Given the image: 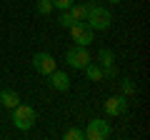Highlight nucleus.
I'll return each instance as SVG.
<instances>
[{"label": "nucleus", "instance_id": "1", "mask_svg": "<svg viewBox=\"0 0 150 140\" xmlns=\"http://www.w3.org/2000/svg\"><path fill=\"white\" fill-rule=\"evenodd\" d=\"M35 108H30V105H23V103H18L15 108H13V125H15L18 130H30L33 125H35Z\"/></svg>", "mask_w": 150, "mask_h": 140}, {"label": "nucleus", "instance_id": "2", "mask_svg": "<svg viewBox=\"0 0 150 140\" xmlns=\"http://www.w3.org/2000/svg\"><path fill=\"white\" fill-rule=\"evenodd\" d=\"M85 23L93 28V30H108L110 23H112V13L108 10V8L90 5V10H88V15H85Z\"/></svg>", "mask_w": 150, "mask_h": 140}, {"label": "nucleus", "instance_id": "3", "mask_svg": "<svg viewBox=\"0 0 150 140\" xmlns=\"http://www.w3.org/2000/svg\"><path fill=\"white\" fill-rule=\"evenodd\" d=\"M112 135V125L105 118H93L85 128V138L88 140H108Z\"/></svg>", "mask_w": 150, "mask_h": 140}, {"label": "nucleus", "instance_id": "4", "mask_svg": "<svg viewBox=\"0 0 150 140\" xmlns=\"http://www.w3.org/2000/svg\"><path fill=\"white\" fill-rule=\"evenodd\" d=\"M90 60H93L90 50H88L85 45H75V48H70L68 53H65V63H68L70 68H75V70H83Z\"/></svg>", "mask_w": 150, "mask_h": 140}, {"label": "nucleus", "instance_id": "5", "mask_svg": "<svg viewBox=\"0 0 150 140\" xmlns=\"http://www.w3.org/2000/svg\"><path fill=\"white\" fill-rule=\"evenodd\" d=\"M70 35H73V43L75 45H85V48H88V45L93 43V38H95V30H93L85 20H78L73 28H70Z\"/></svg>", "mask_w": 150, "mask_h": 140}, {"label": "nucleus", "instance_id": "6", "mask_svg": "<svg viewBox=\"0 0 150 140\" xmlns=\"http://www.w3.org/2000/svg\"><path fill=\"white\" fill-rule=\"evenodd\" d=\"M33 68H35V73H40V75H50V73L55 70V58L50 53H35Z\"/></svg>", "mask_w": 150, "mask_h": 140}, {"label": "nucleus", "instance_id": "7", "mask_svg": "<svg viewBox=\"0 0 150 140\" xmlns=\"http://www.w3.org/2000/svg\"><path fill=\"white\" fill-rule=\"evenodd\" d=\"M128 98L125 95H112V98H108L105 100V113L108 115H125L128 113Z\"/></svg>", "mask_w": 150, "mask_h": 140}, {"label": "nucleus", "instance_id": "8", "mask_svg": "<svg viewBox=\"0 0 150 140\" xmlns=\"http://www.w3.org/2000/svg\"><path fill=\"white\" fill-rule=\"evenodd\" d=\"M50 80V85L55 88V90H60V93H65V90H70V75L68 73H63V70H58L55 68L50 75H45Z\"/></svg>", "mask_w": 150, "mask_h": 140}, {"label": "nucleus", "instance_id": "9", "mask_svg": "<svg viewBox=\"0 0 150 140\" xmlns=\"http://www.w3.org/2000/svg\"><path fill=\"white\" fill-rule=\"evenodd\" d=\"M18 103H20V95H18L15 90H10V88H0V105H5V108H15Z\"/></svg>", "mask_w": 150, "mask_h": 140}, {"label": "nucleus", "instance_id": "10", "mask_svg": "<svg viewBox=\"0 0 150 140\" xmlns=\"http://www.w3.org/2000/svg\"><path fill=\"white\" fill-rule=\"evenodd\" d=\"M83 70H85V78H88L90 83H100L103 78H105V75H103V68H100L98 63H93V60H90V63H88Z\"/></svg>", "mask_w": 150, "mask_h": 140}, {"label": "nucleus", "instance_id": "11", "mask_svg": "<svg viewBox=\"0 0 150 140\" xmlns=\"http://www.w3.org/2000/svg\"><path fill=\"white\" fill-rule=\"evenodd\" d=\"M98 65H100V68H112V65H115V53L108 50V48L98 50Z\"/></svg>", "mask_w": 150, "mask_h": 140}, {"label": "nucleus", "instance_id": "12", "mask_svg": "<svg viewBox=\"0 0 150 140\" xmlns=\"http://www.w3.org/2000/svg\"><path fill=\"white\" fill-rule=\"evenodd\" d=\"M88 10H90V5H88V3H83V5H75V3H73V5L68 8V13L75 18V20H85Z\"/></svg>", "mask_w": 150, "mask_h": 140}, {"label": "nucleus", "instance_id": "13", "mask_svg": "<svg viewBox=\"0 0 150 140\" xmlns=\"http://www.w3.org/2000/svg\"><path fill=\"white\" fill-rule=\"evenodd\" d=\"M35 13L38 15H50L53 13V0H35Z\"/></svg>", "mask_w": 150, "mask_h": 140}, {"label": "nucleus", "instance_id": "14", "mask_svg": "<svg viewBox=\"0 0 150 140\" xmlns=\"http://www.w3.org/2000/svg\"><path fill=\"white\" fill-rule=\"evenodd\" d=\"M58 23H60V25H63V28H68V30H70V28H73V25H75V23H78V20H75V18L70 15L68 10H63V13H60V18H58Z\"/></svg>", "mask_w": 150, "mask_h": 140}, {"label": "nucleus", "instance_id": "15", "mask_svg": "<svg viewBox=\"0 0 150 140\" xmlns=\"http://www.w3.org/2000/svg\"><path fill=\"white\" fill-rule=\"evenodd\" d=\"M83 138H85V130H80V128H70L65 133V140H83Z\"/></svg>", "mask_w": 150, "mask_h": 140}, {"label": "nucleus", "instance_id": "16", "mask_svg": "<svg viewBox=\"0 0 150 140\" xmlns=\"http://www.w3.org/2000/svg\"><path fill=\"white\" fill-rule=\"evenodd\" d=\"M123 93L125 95H133L135 93V83L130 80V78H123Z\"/></svg>", "mask_w": 150, "mask_h": 140}, {"label": "nucleus", "instance_id": "17", "mask_svg": "<svg viewBox=\"0 0 150 140\" xmlns=\"http://www.w3.org/2000/svg\"><path fill=\"white\" fill-rule=\"evenodd\" d=\"M73 3H75V0H53V8H58V10H68Z\"/></svg>", "mask_w": 150, "mask_h": 140}, {"label": "nucleus", "instance_id": "18", "mask_svg": "<svg viewBox=\"0 0 150 140\" xmlns=\"http://www.w3.org/2000/svg\"><path fill=\"white\" fill-rule=\"evenodd\" d=\"M108 3H112V5H115V3H120V0H108Z\"/></svg>", "mask_w": 150, "mask_h": 140}]
</instances>
